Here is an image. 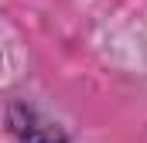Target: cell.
Wrapping results in <instances>:
<instances>
[{
	"label": "cell",
	"instance_id": "cell-1",
	"mask_svg": "<svg viewBox=\"0 0 147 143\" xmlns=\"http://www.w3.org/2000/svg\"><path fill=\"white\" fill-rule=\"evenodd\" d=\"M28 143H51V140H28Z\"/></svg>",
	"mask_w": 147,
	"mask_h": 143
}]
</instances>
